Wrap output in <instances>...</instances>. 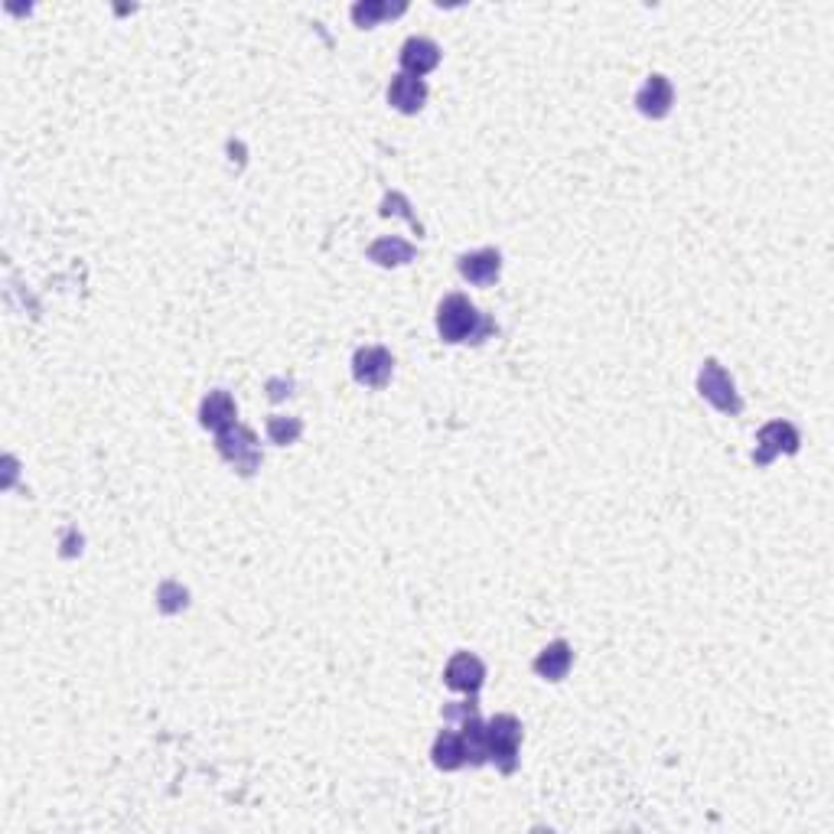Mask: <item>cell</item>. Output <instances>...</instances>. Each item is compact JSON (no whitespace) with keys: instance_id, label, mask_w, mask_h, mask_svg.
<instances>
[{"instance_id":"6da1fadb","label":"cell","mask_w":834,"mask_h":834,"mask_svg":"<svg viewBox=\"0 0 834 834\" xmlns=\"http://www.w3.org/2000/svg\"><path fill=\"white\" fill-rule=\"evenodd\" d=\"M437 330L444 343H479V336L489 333V323L463 294H450L437 310Z\"/></svg>"},{"instance_id":"7a4b0ae2","label":"cell","mask_w":834,"mask_h":834,"mask_svg":"<svg viewBox=\"0 0 834 834\" xmlns=\"http://www.w3.org/2000/svg\"><path fill=\"white\" fill-rule=\"evenodd\" d=\"M489 740V760L496 763L502 773H512L518 763V743H522V724L512 714H499L489 720L486 727Z\"/></svg>"},{"instance_id":"3957f363","label":"cell","mask_w":834,"mask_h":834,"mask_svg":"<svg viewBox=\"0 0 834 834\" xmlns=\"http://www.w3.org/2000/svg\"><path fill=\"white\" fill-rule=\"evenodd\" d=\"M698 388H701V395L711 401L717 411L740 414L743 401L737 395V385H734V378L727 375V369L720 362H704V369L698 375Z\"/></svg>"},{"instance_id":"277c9868","label":"cell","mask_w":834,"mask_h":834,"mask_svg":"<svg viewBox=\"0 0 834 834\" xmlns=\"http://www.w3.org/2000/svg\"><path fill=\"white\" fill-rule=\"evenodd\" d=\"M219 453L229 463H235L238 470H242L245 476H251L258 470V463H261V453H258V440L255 434L248 431V427H229V431H222L219 434Z\"/></svg>"},{"instance_id":"5b68a950","label":"cell","mask_w":834,"mask_h":834,"mask_svg":"<svg viewBox=\"0 0 834 834\" xmlns=\"http://www.w3.org/2000/svg\"><path fill=\"white\" fill-rule=\"evenodd\" d=\"M391 369H395V359H391V352L382 346H362L356 352V359H352V375H356V382L365 388H385Z\"/></svg>"},{"instance_id":"8992f818","label":"cell","mask_w":834,"mask_h":834,"mask_svg":"<svg viewBox=\"0 0 834 834\" xmlns=\"http://www.w3.org/2000/svg\"><path fill=\"white\" fill-rule=\"evenodd\" d=\"M795 450H799V431H795L789 421H773L763 427L760 437H756L753 460H756V466H766V463H773L779 453H795Z\"/></svg>"},{"instance_id":"52a82bcc","label":"cell","mask_w":834,"mask_h":834,"mask_svg":"<svg viewBox=\"0 0 834 834\" xmlns=\"http://www.w3.org/2000/svg\"><path fill=\"white\" fill-rule=\"evenodd\" d=\"M444 681H447V688H453V691L476 694L479 688H483V681H486V665L479 662L476 655H470V652H457L447 662Z\"/></svg>"},{"instance_id":"ba28073f","label":"cell","mask_w":834,"mask_h":834,"mask_svg":"<svg viewBox=\"0 0 834 834\" xmlns=\"http://www.w3.org/2000/svg\"><path fill=\"white\" fill-rule=\"evenodd\" d=\"M427 101V85L424 79H414L408 72H398L388 85V105L398 108L401 115H417Z\"/></svg>"},{"instance_id":"9c48e42d","label":"cell","mask_w":834,"mask_h":834,"mask_svg":"<svg viewBox=\"0 0 834 834\" xmlns=\"http://www.w3.org/2000/svg\"><path fill=\"white\" fill-rule=\"evenodd\" d=\"M672 101H675V92L665 75H649L646 85H642L636 95V108L646 118H665L668 111H672Z\"/></svg>"},{"instance_id":"30bf717a","label":"cell","mask_w":834,"mask_h":834,"mask_svg":"<svg viewBox=\"0 0 834 834\" xmlns=\"http://www.w3.org/2000/svg\"><path fill=\"white\" fill-rule=\"evenodd\" d=\"M502 271V255L496 248H479L473 255L460 258V274L476 287H489Z\"/></svg>"},{"instance_id":"8fae6325","label":"cell","mask_w":834,"mask_h":834,"mask_svg":"<svg viewBox=\"0 0 834 834\" xmlns=\"http://www.w3.org/2000/svg\"><path fill=\"white\" fill-rule=\"evenodd\" d=\"M440 62V46L434 40H424V36H411L408 43L401 46V66L414 79H421Z\"/></svg>"},{"instance_id":"7c38bea8","label":"cell","mask_w":834,"mask_h":834,"mask_svg":"<svg viewBox=\"0 0 834 834\" xmlns=\"http://www.w3.org/2000/svg\"><path fill=\"white\" fill-rule=\"evenodd\" d=\"M235 417H238V408H235V401L229 391H212V395L202 401V408H199V421L206 431H229V427H235Z\"/></svg>"},{"instance_id":"4fadbf2b","label":"cell","mask_w":834,"mask_h":834,"mask_svg":"<svg viewBox=\"0 0 834 834\" xmlns=\"http://www.w3.org/2000/svg\"><path fill=\"white\" fill-rule=\"evenodd\" d=\"M571 662H574L571 646H567L564 639H558V642H551V646L535 659V672L545 681H561L567 672H571Z\"/></svg>"},{"instance_id":"5bb4252c","label":"cell","mask_w":834,"mask_h":834,"mask_svg":"<svg viewBox=\"0 0 834 834\" xmlns=\"http://www.w3.org/2000/svg\"><path fill=\"white\" fill-rule=\"evenodd\" d=\"M434 766L444 769V773H453V769H460L466 763V750H463V737L453 734V730H444L437 740H434Z\"/></svg>"},{"instance_id":"9a60e30c","label":"cell","mask_w":834,"mask_h":834,"mask_svg":"<svg viewBox=\"0 0 834 834\" xmlns=\"http://www.w3.org/2000/svg\"><path fill=\"white\" fill-rule=\"evenodd\" d=\"M369 258L375 264H382V268H401V264H408L414 258V248L404 242V238L391 235V238H378V242L369 248Z\"/></svg>"},{"instance_id":"2e32d148","label":"cell","mask_w":834,"mask_h":834,"mask_svg":"<svg viewBox=\"0 0 834 834\" xmlns=\"http://www.w3.org/2000/svg\"><path fill=\"white\" fill-rule=\"evenodd\" d=\"M463 750H466V763L470 766H483L489 763V740H486V727L479 724V717H470L463 724Z\"/></svg>"},{"instance_id":"e0dca14e","label":"cell","mask_w":834,"mask_h":834,"mask_svg":"<svg viewBox=\"0 0 834 834\" xmlns=\"http://www.w3.org/2000/svg\"><path fill=\"white\" fill-rule=\"evenodd\" d=\"M404 7H388V4H378V0H365V4H356L352 7V20L359 23V27H375L378 20H385L391 14H401Z\"/></svg>"},{"instance_id":"ac0fdd59","label":"cell","mask_w":834,"mask_h":834,"mask_svg":"<svg viewBox=\"0 0 834 834\" xmlns=\"http://www.w3.org/2000/svg\"><path fill=\"white\" fill-rule=\"evenodd\" d=\"M303 434V424L297 421V417H281V414H274L271 421H268V437L274 440V444H294V440Z\"/></svg>"},{"instance_id":"d6986e66","label":"cell","mask_w":834,"mask_h":834,"mask_svg":"<svg viewBox=\"0 0 834 834\" xmlns=\"http://www.w3.org/2000/svg\"><path fill=\"white\" fill-rule=\"evenodd\" d=\"M391 212H395V216H404V219H408V222L414 225L417 232H421V222H417V216H411V212H408V202H404V196L391 193V196L382 202V216H391Z\"/></svg>"},{"instance_id":"ffe728a7","label":"cell","mask_w":834,"mask_h":834,"mask_svg":"<svg viewBox=\"0 0 834 834\" xmlns=\"http://www.w3.org/2000/svg\"><path fill=\"white\" fill-rule=\"evenodd\" d=\"M444 717L447 720H470V717H476V704H450V707H444Z\"/></svg>"}]
</instances>
